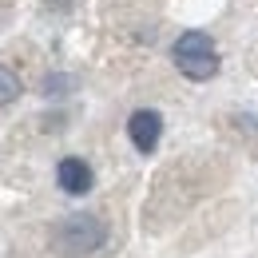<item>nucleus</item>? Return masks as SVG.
I'll return each instance as SVG.
<instances>
[{
	"mask_svg": "<svg viewBox=\"0 0 258 258\" xmlns=\"http://www.w3.org/2000/svg\"><path fill=\"white\" fill-rule=\"evenodd\" d=\"M111 242V223L99 211H72L48 226V250L56 258H96Z\"/></svg>",
	"mask_w": 258,
	"mask_h": 258,
	"instance_id": "nucleus-1",
	"label": "nucleus"
},
{
	"mask_svg": "<svg viewBox=\"0 0 258 258\" xmlns=\"http://www.w3.org/2000/svg\"><path fill=\"white\" fill-rule=\"evenodd\" d=\"M171 60L195 84H207L219 72V52H215V40L207 32H183L175 40V48H171Z\"/></svg>",
	"mask_w": 258,
	"mask_h": 258,
	"instance_id": "nucleus-2",
	"label": "nucleus"
},
{
	"mask_svg": "<svg viewBox=\"0 0 258 258\" xmlns=\"http://www.w3.org/2000/svg\"><path fill=\"white\" fill-rule=\"evenodd\" d=\"M159 135H163V115L155 107H135L127 115V139L139 155H151L159 147Z\"/></svg>",
	"mask_w": 258,
	"mask_h": 258,
	"instance_id": "nucleus-3",
	"label": "nucleus"
},
{
	"mask_svg": "<svg viewBox=\"0 0 258 258\" xmlns=\"http://www.w3.org/2000/svg\"><path fill=\"white\" fill-rule=\"evenodd\" d=\"M56 187L72 199H84V195L96 187V175H92V163L80 159V155H64L56 163Z\"/></svg>",
	"mask_w": 258,
	"mask_h": 258,
	"instance_id": "nucleus-4",
	"label": "nucleus"
},
{
	"mask_svg": "<svg viewBox=\"0 0 258 258\" xmlns=\"http://www.w3.org/2000/svg\"><path fill=\"white\" fill-rule=\"evenodd\" d=\"M20 99V76L12 72V68L0 64V107H8V103H16Z\"/></svg>",
	"mask_w": 258,
	"mask_h": 258,
	"instance_id": "nucleus-5",
	"label": "nucleus"
}]
</instances>
